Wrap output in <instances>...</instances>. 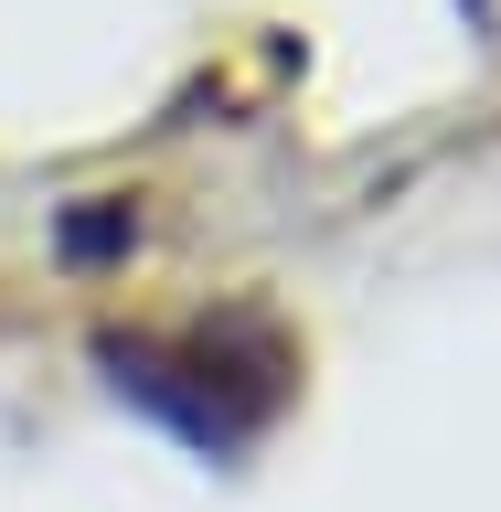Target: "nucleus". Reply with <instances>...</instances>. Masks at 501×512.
<instances>
[{
    "label": "nucleus",
    "instance_id": "f257e3e1",
    "mask_svg": "<svg viewBox=\"0 0 501 512\" xmlns=\"http://www.w3.org/2000/svg\"><path fill=\"white\" fill-rule=\"evenodd\" d=\"M96 363H107V384H118L139 416H160V427L192 438V448L256 438V427L278 416V395H288V352H278L267 320H203V331H182V342L107 331Z\"/></svg>",
    "mask_w": 501,
    "mask_h": 512
}]
</instances>
